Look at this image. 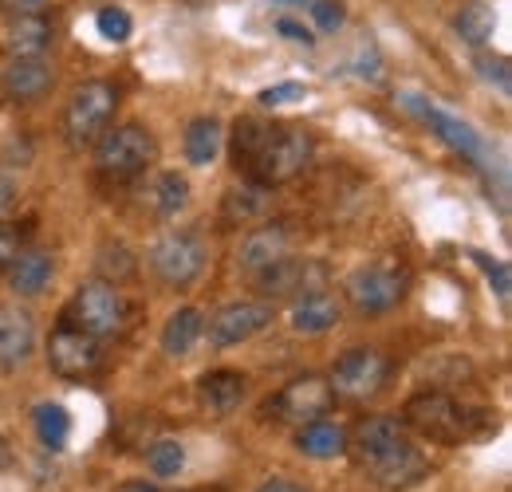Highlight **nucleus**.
Returning a JSON list of instances; mask_svg holds the SVG:
<instances>
[{"label":"nucleus","mask_w":512,"mask_h":492,"mask_svg":"<svg viewBox=\"0 0 512 492\" xmlns=\"http://www.w3.org/2000/svg\"><path fill=\"white\" fill-rule=\"evenodd\" d=\"M406 441H410V437H406V426H402L398 418L371 414V418H363L355 430L347 433V453L355 457L359 469H375L390 453H398Z\"/></svg>","instance_id":"obj_12"},{"label":"nucleus","mask_w":512,"mask_h":492,"mask_svg":"<svg viewBox=\"0 0 512 492\" xmlns=\"http://www.w3.org/2000/svg\"><path fill=\"white\" fill-rule=\"evenodd\" d=\"M308 99V87L304 83H276V87H264L260 91V103L264 107H288V103H304Z\"/></svg>","instance_id":"obj_34"},{"label":"nucleus","mask_w":512,"mask_h":492,"mask_svg":"<svg viewBox=\"0 0 512 492\" xmlns=\"http://www.w3.org/2000/svg\"><path fill=\"white\" fill-rule=\"evenodd\" d=\"M201 331H205L201 311H197V308H178L170 319H166V327H162V351H166L170 359H186L193 347H197Z\"/></svg>","instance_id":"obj_25"},{"label":"nucleus","mask_w":512,"mask_h":492,"mask_svg":"<svg viewBox=\"0 0 512 492\" xmlns=\"http://www.w3.org/2000/svg\"><path fill=\"white\" fill-rule=\"evenodd\" d=\"M221 123L217 119H193L182 134V150H186V162L190 166H209L217 154H221Z\"/></svg>","instance_id":"obj_27"},{"label":"nucleus","mask_w":512,"mask_h":492,"mask_svg":"<svg viewBox=\"0 0 512 492\" xmlns=\"http://www.w3.org/2000/svg\"><path fill=\"white\" fill-rule=\"evenodd\" d=\"M190 201V182L178 174V170H166L158 182H154V213L158 217H178Z\"/></svg>","instance_id":"obj_28"},{"label":"nucleus","mask_w":512,"mask_h":492,"mask_svg":"<svg viewBox=\"0 0 512 492\" xmlns=\"http://www.w3.org/2000/svg\"><path fill=\"white\" fill-rule=\"evenodd\" d=\"M150 268L170 288H190L205 268V241L190 229H170L150 248Z\"/></svg>","instance_id":"obj_9"},{"label":"nucleus","mask_w":512,"mask_h":492,"mask_svg":"<svg viewBox=\"0 0 512 492\" xmlns=\"http://www.w3.org/2000/svg\"><path fill=\"white\" fill-rule=\"evenodd\" d=\"M323 280H327L323 264L300 260V256H284V260H276L272 268H264V272L256 276V288H260V296H268V300H296V296H304V292L323 288Z\"/></svg>","instance_id":"obj_13"},{"label":"nucleus","mask_w":512,"mask_h":492,"mask_svg":"<svg viewBox=\"0 0 512 492\" xmlns=\"http://www.w3.org/2000/svg\"><path fill=\"white\" fill-rule=\"evenodd\" d=\"M32 422H36V433H40V441H44L48 449H64L67 445L71 418H67L64 406H56V402H40V406L32 410Z\"/></svg>","instance_id":"obj_29"},{"label":"nucleus","mask_w":512,"mask_h":492,"mask_svg":"<svg viewBox=\"0 0 512 492\" xmlns=\"http://www.w3.org/2000/svg\"><path fill=\"white\" fill-rule=\"evenodd\" d=\"M268 205H272L268 189L245 178V182L233 185V189L225 193V201H221V217H225L229 225H253V221H260V217L268 213Z\"/></svg>","instance_id":"obj_24"},{"label":"nucleus","mask_w":512,"mask_h":492,"mask_svg":"<svg viewBox=\"0 0 512 492\" xmlns=\"http://www.w3.org/2000/svg\"><path fill=\"white\" fill-rule=\"evenodd\" d=\"M453 28H457V36H461L465 44L485 48V44L493 40V32H497V12H493V4H485V0H469V4H461V12L453 16Z\"/></svg>","instance_id":"obj_26"},{"label":"nucleus","mask_w":512,"mask_h":492,"mask_svg":"<svg viewBox=\"0 0 512 492\" xmlns=\"http://www.w3.org/2000/svg\"><path fill=\"white\" fill-rule=\"evenodd\" d=\"M406 288H410V272L402 264H394V260L363 264V268H355L347 276V300H351V308L359 311V315H367V319L398 308Z\"/></svg>","instance_id":"obj_5"},{"label":"nucleus","mask_w":512,"mask_h":492,"mask_svg":"<svg viewBox=\"0 0 512 492\" xmlns=\"http://www.w3.org/2000/svg\"><path fill=\"white\" fill-rule=\"evenodd\" d=\"M95 28H99V36H103V40H111V44H127L130 32H134L127 8H115V4L95 12Z\"/></svg>","instance_id":"obj_32"},{"label":"nucleus","mask_w":512,"mask_h":492,"mask_svg":"<svg viewBox=\"0 0 512 492\" xmlns=\"http://www.w3.org/2000/svg\"><path fill=\"white\" fill-rule=\"evenodd\" d=\"M339 319H343V304H339L331 292H323V288L296 296L292 308H288V323H292V331H300V335L331 331Z\"/></svg>","instance_id":"obj_20"},{"label":"nucleus","mask_w":512,"mask_h":492,"mask_svg":"<svg viewBox=\"0 0 512 492\" xmlns=\"http://www.w3.org/2000/svg\"><path fill=\"white\" fill-rule=\"evenodd\" d=\"M296 449L304 457H316V461H331L339 453H347V430L331 418H316L308 426L296 430Z\"/></svg>","instance_id":"obj_23"},{"label":"nucleus","mask_w":512,"mask_h":492,"mask_svg":"<svg viewBox=\"0 0 512 492\" xmlns=\"http://www.w3.org/2000/svg\"><path fill=\"white\" fill-rule=\"evenodd\" d=\"M115 492H162L158 485H146V481H127V485H119Z\"/></svg>","instance_id":"obj_40"},{"label":"nucleus","mask_w":512,"mask_h":492,"mask_svg":"<svg viewBox=\"0 0 512 492\" xmlns=\"http://www.w3.org/2000/svg\"><path fill=\"white\" fill-rule=\"evenodd\" d=\"M426 473H430V461L406 441L398 453H390L386 461H379L375 469H367V477L386 492H402L410 489V485H418V481H426Z\"/></svg>","instance_id":"obj_19"},{"label":"nucleus","mask_w":512,"mask_h":492,"mask_svg":"<svg viewBox=\"0 0 512 492\" xmlns=\"http://www.w3.org/2000/svg\"><path fill=\"white\" fill-rule=\"evenodd\" d=\"M56 83V67L44 60V56H24V60H12L0 75V91L12 99V103H36L52 91Z\"/></svg>","instance_id":"obj_15"},{"label":"nucleus","mask_w":512,"mask_h":492,"mask_svg":"<svg viewBox=\"0 0 512 492\" xmlns=\"http://www.w3.org/2000/svg\"><path fill=\"white\" fill-rule=\"evenodd\" d=\"M103 363V347L95 335L79 331V327H60L52 331L48 339V367L56 378H67V382H79V378H91Z\"/></svg>","instance_id":"obj_11"},{"label":"nucleus","mask_w":512,"mask_h":492,"mask_svg":"<svg viewBox=\"0 0 512 492\" xmlns=\"http://www.w3.org/2000/svg\"><path fill=\"white\" fill-rule=\"evenodd\" d=\"M276 123H260V119H237L233 123V134H229V154H233V166L241 170V178H249L264 150V142L272 138Z\"/></svg>","instance_id":"obj_22"},{"label":"nucleus","mask_w":512,"mask_h":492,"mask_svg":"<svg viewBox=\"0 0 512 492\" xmlns=\"http://www.w3.org/2000/svg\"><path fill=\"white\" fill-rule=\"evenodd\" d=\"M127 315V300L111 280H91L67 304V327H79L95 339H107V335H119L127 327Z\"/></svg>","instance_id":"obj_6"},{"label":"nucleus","mask_w":512,"mask_h":492,"mask_svg":"<svg viewBox=\"0 0 512 492\" xmlns=\"http://www.w3.org/2000/svg\"><path fill=\"white\" fill-rule=\"evenodd\" d=\"M115 107H119V87L115 83H107V79L79 83L64 107V142L71 150L95 146L111 130Z\"/></svg>","instance_id":"obj_2"},{"label":"nucleus","mask_w":512,"mask_h":492,"mask_svg":"<svg viewBox=\"0 0 512 492\" xmlns=\"http://www.w3.org/2000/svg\"><path fill=\"white\" fill-rule=\"evenodd\" d=\"M16 252H20V241H16L8 229H0V272L12 264V256H16Z\"/></svg>","instance_id":"obj_37"},{"label":"nucleus","mask_w":512,"mask_h":492,"mask_svg":"<svg viewBox=\"0 0 512 492\" xmlns=\"http://www.w3.org/2000/svg\"><path fill=\"white\" fill-rule=\"evenodd\" d=\"M402 426L406 430H418L422 437L438 441V445H461L469 437H477L485 418L477 410H465L461 402H453L442 390H426V394H414L402 410Z\"/></svg>","instance_id":"obj_1"},{"label":"nucleus","mask_w":512,"mask_h":492,"mask_svg":"<svg viewBox=\"0 0 512 492\" xmlns=\"http://www.w3.org/2000/svg\"><path fill=\"white\" fill-rule=\"evenodd\" d=\"M284 256H288V229H284L280 221H268V225L253 229V233L241 241V248H237V268L260 276L264 268H272V264L284 260Z\"/></svg>","instance_id":"obj_18"},{"label":"nucleus","mask_w":512,"mask_h":492,"mask_svg":"<svg viewBox=\"0 0 512 492\" xmlns=\"http://www.w3.org/2000/svg\"><path fill=\"white\" fill-rule=\"evenodd\" d=\"M12 209H16V182L0 174V225L12 217Z\"/></svg>","instance_id":"obj_36"},{"label":"nucleus","mask_w":512,"mask_h":492,"mask_svg":"<svg viewBox=\"0 0 512 492\" xmlns=\"http://www.w3.org/2000/svg\"><path fill=\"white\" fill-rule=\"evenodd\" d=\"M52 40H56V24L44 12H12V20L0 28V48L12 60L44 56L52 48Z\"/></svg>","instance_id":"obj_14"},{"label":"nucleus","mask_w":512,"mask_h":492,"mask_svg":"<svg viewBox=\"0 0 512 492\" xmlns=\"http://www.w3.org/2000/svg\"><path fill=\"white\" fill-rule=\"evenodd\" d=\"M268 323H272V304H264V300H233V304H225V308H217L209 315L201 335H209V347L225 351V347H237V343L260 335Z\"/></svg>","instance_id":"obj_10"},{"label":"nucleus","mask_w":512,"mask_h":492,"mask_svg":"<svg viewBox=\"0 0 512 492\" xmlns=\"http://www.w3.org/2000/svg\"><path fill=\"white\" fill-rule=\"evenodd\" d=\"M4 276H8L12 296L32 300V296H40V292L48 288V280H52V256H48L44 248H20V252L12 256V264L4 268Z\"/></svg>","instance_id":"obj_21"},{"label":"nucleus","mask_w":512,"mask_h":492,"mask_svg":"<svg viewBox=\"0 0 512 492\" xmlns=\"http://www.w3.org/2000/svg\"><path fill=\"white\" fill-rule=\"evenodd\" d=\"M256 492H308L300 481H288V477H268Z\"/></svg>","instance_id":"obj_38"},{"label":"nucleus","mask_w":512,"mask_h":492,"mask_svg":"<svg viewBox=\"0 0 512 492\" xmlns=\"http://www.w3.org/2000/svg\"><path fill=\"white\" fill-rule=\"evenodd\" d=\"M150 158H154V138L138 123L115 126L95 142V170L107 182H127L134 174H142Z\"/></svg>","instance_id":"obj_8"},{"label":"nucleus","mask_w":512,"mask_h":492,"mask_svg":"<svg viewBox=\"0 0 512 492\" xmlns=\"http://www.w3.org/2000/svg\"><path fill=\"white\" fill-rule=\"evenodd\" d=\"M390 382V359L379 347H351L335 359V367L327 374V386L335 398L343 402H371L379 398Z\"/></svg>","instance_id":"obj_4"},{"label":"nucleus","mask_w":512,"mask_h":492,"mask_svg":"<svg viewBox=\"0 0 512 492\" xmlns=\"http://www.w3.org/2000/svg\"><path fill=\"white\" fill-rule=\"evenodd\" d=\"M300 8H308V20H312V32H339L347 12L339 0H300Z\"/></svg>","instance_id":"obj_31"},{"label":"nucleus","mask_w":512,"mask_h":492,"mask_svg":"<svg viewBox=\"0 0 512 492\" xmlns=\"http://www.w3.org/2000/svg\"><path fill=\"white\" fill-rule=\"evenodd\" d=\"M146 465H150V473L162 477V481L178 477L182 465H186V449H182V441H178V437H158V441L146 449Z\"/></svg>","instance_id":"obj_30"},{"label":"nucleus","mask_w":512,"mask_h":492,"mask_svg":"<svg viewBox=\"0 0 512 492\" xmlns=\"http://www.w3.org/2000/svg\"><path fill=\"white\" fill-rule=\"evenodd\" d=\"M8 12H44L52 0H0Z\"/></svg>","instance_id":"obj_39"},{"label":"nucleus","mask_w":512,"mask_h":492,"mask_svg":"<svg viewBox=\"0 0 512 492\" xmlns=\"http://www.w3.org/2000/svg\"><path fill=\"white\" fill-rule=\"evenodd\" d=\"M272 32L284 36V40H292V44H316L312 24L300 20V16H276V20H272Z\"/></svg>","instance_id":"obj_33"},{"label":"nucleus","mask_w":512,"mask_h":492,"mask_svg":"<svg viewBox=\"0 0 512 492\" xmlns=\"http://www.w3.org/2000/svg\"><path fill=\"white\" fill-rule=\"evenodd\" d=\"M249 394V378L241 370H209L197 378V406L213 418L233 414Z\"/></svg>","instance_id":"obj_17"},{"label":"nucleus","mask_w":512,"mask_h":492,"mask_svg":"<svg viewBox=\"0 0 512 492\" xmlns=\"http://www.w3.org/2000/svg\"><path fill=\"white\" fill-rule=\"evenodd\" d=\"M335 406V394L320 374H300L292 382H284L268 402H264V418H272L276 426H308L316 418H327V410Z\"/></svg>","instance_id":"obj_7"},{"label":"nucleus","mask_w":512,"mask_h":492,"mask_svg":"<svg viewBox=\"0 0 512 492\" xmlns=\"http://www.w3.org/2000/svg\"><path fill=\"white\" fill-rule=\"evenodd\" d=\"M312 154H316V142H312L308 130H300V126H276L272 138L264 142L260 158H256L249 182L264 185V189H276V185L292 182V178H300L308 170Z\"/></svg>","instance_id":"obj_3"},{"label":"nucleus","mask_w":512,"mask_h":492,"mask_svg":"<svg viewBox=\"0 0 512 492\" xmlns=\"http://www.w3.org/2000/svg\"><path fill=\"white\" fill-rule=\"evenodd\" d=\"M36 351V319L20 304H0V367H24Z\"/></svg>","instance_id":"obj_16"},{"label":"nucleus","mask_w":512,"mask_h":492,"mask_svg":"<svg viewBox=\"0 0 512 492\" xmlns=\"http://www.w3.org/2000/svg\"><path fill=\"white\" fill-rule=\"evenodd\" d=\"M469 256L485 268V276H489V280H497V292H501V296H509V268H505V264H497V260H489V256H485V252H477V248H473Z\"/></svg>","instance_id":"obj_35"}]
</instances>
